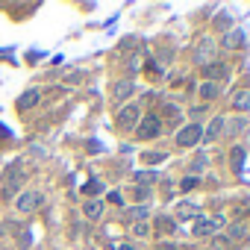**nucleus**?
<instances>
[{
	"mask_svg": "<svg viewBox=\"0 0 250 250\" xmlns=\"http://www.w3.org/2000/svg\"><path fill=\"white\" fill-rule=\"evenodd\" d=\"M224 224H227V218L224 215H200L197 221H194V227H191V232L197 235V238H212V235H218L221 229H224Z\"/></svg>",
	"mask_w": 250,
	"mask_h": 250,
	"instance_id": "obj_1",
	"label": "nucleus"
},
{
	"mask_svg": "<svg viewBox=\"0 0 250 250\" xmlns=\"http://www.w3.org/2000/svg\"><path fill=\"white\" fill-rule=\"evenodd\" d=\"M215 56H218V42H215L212 36H203V39L197 42V47H194V62H197L200 68H206V65L215 62Z\"/></svg>",
	"mask_w": 250,
	"mask_h": 250,
	"instance_id": "obj_2",
	"label": "nucleus"
},
{
	"mask_svg": "<svg viewBox=\"0 0 250 250\" xmlns=\"http://www.w3.org/2000/svg\"><path fill=\"white\" fill-rule=\"evenodd\" d=\"M136 136L145 139V142L162 136V118L159 115H142V121L136 124Z\"/></svg>",
	"mask_w": 250,
	"mask_h": 250,
	"instance_id": "obj_3",
	"label": "nucleus"
},
{
	"mask_svg": "<svg viewBox=\"0 0 250 250\" xmlns=\"http://www.w3.org/2000/svg\"><path fill=\"white\" fill-rule=\"evenodd\" d=\"M139 121H142V106H139V103H124V106L118 109V127L136 130Z\"/></svg>",
	"mask_w": 250,
	"mask_h": 250,
	"instance_id": "obj_4",
	"label": "nucleus"
},
{
	"mask_svg": "<svg viewBox=\"0 0 250 250\" xmlns=\"http://www.w3.org/2000/svg\"><path fill=\"white\" fill-rule=\"evenodd\" d=\"M200 139H203L200 124H186V127H180V133H177V145L180 147H194V145H200Z\"/></svg>",
	"mask_w": 250,
	"mask_h": 250,
	"instance_id": "obj_5",
	"label": "nucleus"
},
{
	"mask_svg": "<svg viewBox=\"0 0 250 250\" xmlns=\"http://www.w3.org/2000/svg\"><path fill=\"white\" fill-rule=\"evenodd\" d=\"M42 206V194L39 191H21L18 197H15V209L21 212V215H30V212H36Z\"/></svg>",
	"mask_w": 250,
	"mask_h": 250,
	"instance_id": "obj_6",
	"label": "nucleus"
},
{
	"mask_svg": "<svg viewBox=\"0 0 250 250\" xmlns=\"http://www.w3.org/2000/svg\"><path fill=\"white\" fill-rule=\"evenodd\" d=\"M224 130H227V136H244L250 130V121H247V115L229 118V121H224Z\"/></svg>",
	"mask_w": 250,
	"mask_h": 250,
	"instance_id": "obj_7",
	"label": "nucleus"
},
{
	"mask_svg": "<svg viewBox=\"0 0 250 250\" xmlns=\"http://www.w3.org/2000/svg\"><path fill=\"white\" fill-rule=\"evenodd\" d=\"M229 106H232L235 112L247 115V112H250V88H238V91L229 97Z\"/></svg>",
	"mask_w": 250,
	"mask_h": 250,
	"instance_id": "obj_8",
	"label": "nucleus"
},
{
	"mask_svg": "<svg viewBox=\"0 0 250 250\" xmlns=\"http://www.w3.org/2000/svg\"><path fill=\"white\" fill-rule=\"evenodd\" d=\"M24 183V165L18 162V165H12L9 171H6V191L12 194V191H18V186Z\"/></svg>",
	"mask_w": 250,
	"mask_h": 250,
	"instance_id": "obj_9",
	"label": "nucleus"
},
{
	"mask_svg": "<svg viewBox=\"0 0 250 250\" xmlns=\"http://www.w3.org/2000/svg\"><path fill=\"white\" fill-rule=\"evenodd\" d=\"M177 218H183V221H188V218H200V203H191V200L177 203Z\"/></svg>",
	"mask_w": 250,
	"mask_h": 250,
	"instance_id": "obj_10",
	"label": "nucleus"
},
{
	"mask_svg": "<svg viewBox=\"0 0 250 250\" xmlns=\"http://www.w3.org/2000/svg\"><path fill=\"white\" fill-rule=\"evenodd\" d=\"M133 91H136V85H133L130 80H121V83H115V88H112V97L121 103V100H127Z\"/></svg>",
	"mask_w": 250,
	"mask_h": 250,
	"instance_id": "obj_11",
	"label": "nucleus"
},
{
	"mask_svg": "<svg viewBox=\"0 0 250 250\" xmlns=\"http://www.w3.org/2000/svg\"><path fill=\"white\" fill-rule=\"evenodd\" d=\"M39 100H42V94H39L36 88H30V91H24V94L18 97V109L27 112V109H33V106H39Z\"/></svg>",
	"mask_w": 250,
	"mask_h": 250,
	"instance_id": "obj_12",
	"label": "nucleus"
},
{
	"mask_svg": "<svg viewBox=\"0 0 250 250\" xmlns=\"http://www.w3.org/2000/svg\"><path fill=\"white\" fill-rule=\"evenodd\" d=\"M218 94H221V83H215V80L200 83V97H203V100H215Z\"/></svg>",
	"mask_w": 250,
	"mask_h": 250,
	"instance_id": "obj_13",
	"label": "nucleus"
},
{
	"mask_svg": "<svg viewBox=\"0 0 250 250\" xmlns=\"http://www.w3.org/2000/svg\"><path fill=\"white\" fill-rule=\"evenodd\" d=\"M229 244H235V241H244L247 238V227L244 224H232V227H227V235H224Z\"/></svg>",
	"mask_w": 250,
	"mask_h": 250,
	"instance_id": "obj_14",
	"label": "nucleus"
},
{
	"mask_svg": "<svg viewBox=\"0 0 250 250\" xmlns=\"http://www.w3.org/2000/svg\"><path fill=\"white\" fill-rule=\"evenodd\" d=\"M221 130H224V118L218 115V118H212V121H209V127L203 130V139H218V136H221Z\"/></svg>",
	"mask_w": 250,
	"mask_h": 250,
	"instance_id": "obj_15",
	"label": "nucleus"
},
{
	"mask_svg": "<svg viewBox=\"0 0 250 250\" xmlns=\"http://www.w3.org/2000/svg\"><path fill=\"white\" fill-rule=\"evenodd\" d=\"M83 212H85V218L97 221V218L103 215V203H100V200H88V203H83Z\"/></svg>",
	"mask_w": 250,
	"mask_h": 250,
	"instance_id": "obj_16",
	"label": "nucleus"
},
{
	"mask_svg": "<svg viewBox=\"0 0 250 250\" xmlns=\"http://www.w3.org/2000/svg\"><path fill=\"white\" fill-rule=\"evenodd\" d=\"M224 44L227 47H244V33L241 30H229L227 39H224Z\"/></svg>",
	"mask_w": 250,
	"mask_h": 250,
	"instance_id": "obj_17",
	"label": "nucleus"
},
{
	"mask_svg": "<svg viewBox=\"0 0 250 250\" xmlns=\"http://www.w3.org/2000/svg\"><path fill=\"white\" fill-rule=\"evenodd\" d=\"M147 215H150L147 206H133V209H127V218L136 221V224H139V221H147Z\"/></svg>",
	"mask_w": 250,
	"mask_h": 250,
	"instance_id": "obj_18",
	"label": "nucleus"
},
{
	"mask_svg": "<svg viewBox=\"0 0 250 250\" xmlns=\"http://www.w3.org/2000/svg\"><path fill=\"white\" fill-rule=\"evenodd\" d=\"M229 162H232V171H241V165H244V150H241V147H232V150H229Z\"/></svg>",
	"mask_w": 250,
	"mask_h": 250,
	"instance_id": "obj_19",
	"label": "nucleus"
},
{
	"mask_svg": "<svg viewBox=\"0 0 250 250\" xmlns=\"http://www.w3.org/2000/svg\"><path fill=\"white\" fill-rule=\"evenodd\" d=\"M162 109H165V121H168V124H177V121H180V115H183V112H180V106H174V103H168V106H162Z\"/></svg>",
	"mask_w": 250,
	"mask_h": 250,
	"instance_id": "obj_20",
	"label": "nucleus"
},
{
	"mask_svg": "<svg viewBox=\"0 0 250 250\" xmlns=\"http://www.w3.org/2000/svg\"><path fill=\"white\" fill-rule=\"evenodd\" d=\"M100 191H103V183H100V180H91V183L83 186V194H85V197H94V194H100Z\"/></svg>",
	"mask_w": 250,
	"mask_h": 250,
	"instance_id": "obj_21",
	"label": "nucleus"
},
{
	"mask_svg": "<svg viewBox=\"0 0 250 250\" xmlns=\"http://www.w3.org/2000/svg\"><path fill=\"white\" fill-rule=\"evenodd\" d=\"M156 227H159L162 232H174V229H177V224H174V218H168V215H162V218H156Z\"/></svg>",
	"mask_w": 250,
	"mask_h": 250,
	"instance_id": "obj_22",
	"label": "nucleus"
},
{
	"mask_svg": "<svg viewBox=\"0 0 250 250\" xmlns=\"http://www.w3.org/2000/svg\"><path fill=\"white\" fill-rule=\"evenodd\" d=\"M133 235H139V238H147V235H150V224H147V221H139V224H133Z\"/></svg>",
	"mask_w": 250,
	"mask_h": 250,
	"instance_id": "obj_23",
	"label": "nucleus"
},
{
	"mask_svg": "<svg viewBox=\"0 0 250 250\" xmlns=\"http://www.w3.org/2000/svg\"><path fill=\"white\" fill-rule=\"evenodd\" d=\"M30 244H33V232H30V229H21V235H18V247L27 250Z\"/></svg>",
	"mask_w": 250,
	"mask_h": 250,
	"instance_id": "obj_24",
	"label": "nucleus"
},
{
	"mask_svg": "<svg viewBox=\"0 0 250 250\" xmlns=\"http://www.w3.org/2000/svg\"><path fill=\"white\" fill-rule=\"evenodd\" d=\"M145 162L147 165H159V162H165V153H156V150L153 153H145Z\"/></svg>",
	"mask_w": 250,
	"mask_h": 250,
	"instance_id": "obj_25",
	"label": "nucleus"
},
{
	"mask_svg": "<svg viewBox=\"0 0 250 250\" xmlns=\"http://www.w3.org/2000/svg\"><path fill=\"white\" fill-rule=\"evenodd\" d=\"M136 180H139V183H145V186H150V183L156 180V174H153V171H139V174H136Z\"/></svg>",
	"mask_w": 250,
	"mask_h": 250,
	"instance_id": "obj_26",
	"label": "nucleus"
},
{
	"mask_svg": "<svg viewBox=\"0 0 250 250\" xmlns=\"http://www.w3.org/2000/svg\"><path fill=\"white\" fill-rule=\"evenodd\" d=\"M194 186H197V177H194V174H191V177H186V180L180 183V188H183V191H191Z\"/></svg>",
	"mask_w": 250,
	"mask_h": 250,
	"instance_id": "obj_27",
	"label": "nucleus"
},
{
	"mask_svg": "<svg viewBox=\"0 0 250 250\" xmlns=\"http://www.w3.org/2000/svg\"><path fill=\"white\" fill-rule=\"evenodd\" d=\"M30 153H33L36 159H44V153H47V150H44V145H33V147H30Z\"/></svg>",
	"mask_w": 250,
	"mask_h": 250,
	"instance_id": "obj_28",
	"label": "nucleus"
},
{
	"mask_svg": "<svg viewBox=\"0 0 250 250\" xmlns=\"http://www.w3.org/2000/svg\"><path fill=\"white\" fill-rule=\"evenodd\" d=\"M109 203H115V206H124V197H121V191H109Z\"/></svg>",
	"mask_w": 250,
	"mask_h": 250,
	"instance_id": "obj_29",
	"label": "nucleus"
},
{
	"mask_svg": "<svg viewBox=\"0 0 250 250\" xmlns=\"http://www.w3.org/2000/svg\"><path fill=\"white\" fill-rule=\"evenodd\" d=\"M206 162H209V159H206V153H200V156L194 159V171H200V168H206Z\"/></svg>",
	"mask_w": 250,
	"mask_h": 250,
	"instance_id": "obj_30",
	"label": "nucleus"
},
{
	"mask_svg": "<svg viewBox=\"0 0 250 250\" xmlns=\"http://www.w3.org/2000/svg\"><path fill=\"white\" fill-rule=\"evenodd\" d=\"M115 250H136L130 241H121V244H115Z\"/></svg>",
	"mask_w": 250,
	"mask_h": 250,
	"instance_id": "obj_31",
	"label": "nucleus"
}]
</instances>
